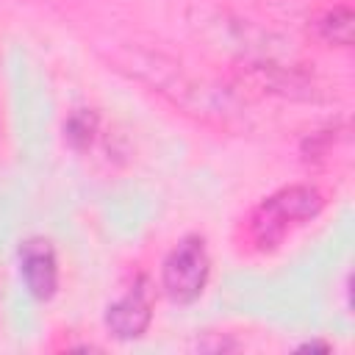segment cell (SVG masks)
Returning a JSON list of instances; mask_svg holds the SVG:
<instances>
[{
    "label": "cell",
    "instance_id": "cell-2",
    "mask_svg": "<svg viewBox=\"0 0 355 355\" xmlns=\"http://www.w3.org/2000/svg\"><path fill=\"white\" fill-rule=\"evenodd\" d=\"M211 277V255L200 236L180 239L161 263V288L175 305L200 300Z\"/></svg>",
    "mask_w": 355,
    "mask_h": 355
},
{
    "label": "cell",
    "instance_id": "cell-3",
    "mask_svg": "<svg viewBox=\"0 0 355 355\" xmlns=\"http://www.w3.org/2000/svg\"><path fill=\"white\" fill-rule=\"evenodd\" d=\"M17 269L25 291L33 300H50L58 288V261L44 239H28L17 252Z\"/></svg>",
    "mask_w": 355,
    "mask_h": 355
},
{
    "label": "cell",
    "instance_id": "cell-4",
    "mask_svg": "<svg viewBox=\"0 0 355 355\" xmlns=\"http://www.w3.org/2000/svg\"><path fill=\"white\" fill-rule=\"evenodd\" d=\"M150 319H153V302L144 280H139L133 288H128L119 300H114L105 308V330L119 341H133L144 336Z\"/></svg>",
    "mask_w": 355,
    "mask_h": 355
},
{
    "label": "cell",
    "instance_id": "cell-5",
    "mask_svg": "<svg viewBox=\"0 0 355 355\" xmlns=\"http://www.w3.org/2000/svg\"><path fill=\"white\" fill-rule=\"evenodd\" d=\"M319 36L333 47H349L352 44V14L344 6H336L316 22Z\"/></svg>",
    "mask_w": 355,
    "mask_h": 355
},
{
    "label": "cell",
    "instance_id": "cell-1",
    "mask_svg": "<svg viewBox=\"0 0 355 355\" xmlns=\"http://www.w3.org/2000/svg\"><path fill=\"white\" fill-rule=\"evenodd\" d=\"M324 200L319 194V189L313 186H286L280 191H275L272 197H266L250 216V241L258 250H275L283 244V239L311 222L319 211H322Z\"/></svg>",
    "mask_w": 355,
    "mask_h": 355
},
{
    "label": "cell",
    "instance_id": "cell-6",
    "mask_svg": "<svg viewBox=\"0 0 355 355\" xmlns=\"http://www.w3.org/2000/svg\"><path fill=\"white\" fill-rule=\"evenodd\" d=\"M94 133H97V116H94L92 111H75V114L67 119V125H64L67 141H69L72 147H78V150L89 147L92 139H94Z\"/></svg>",
    "mask_w": 355,
    "mask_h": 355
}]
</instances>
